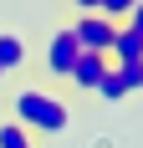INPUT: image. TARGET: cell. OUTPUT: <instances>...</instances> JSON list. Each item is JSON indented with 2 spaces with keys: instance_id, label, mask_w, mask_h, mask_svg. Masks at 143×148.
Instances as JSON below:
<instances>
[{
  "instance_id": "cell-1",
  "label": "cell",
  "mask_w": 143,
  "mask_h": 148,
  "mask_svg": "<svg viewBox=\"0 0 143 148\" xmlns=\"http://www.w3.org/2000/svg\"><path fill=\"white\" fill-rule=\"evenodd\" d=\"M5 118H15L36 143H46V138L72 133L77 102H72L61 87H46V82H15V87L5 92Z\"/></svg>"
},
{
  "instance_id": "cell-2",
  "label": "cell",
  "mask_w": 143,
  "mask_h": 148,
  "mask_svg": "<svg viewBox=\"0 0 143 148\" xmlns=\"http://www.w3.org/2000/svg\"><path fill=\"white\" fill-rule=\"evenodd\" d=\"M77 56H82V46H77V36H72V26L61 21V26H51V36H46L41 46V61H36V72H41L46 87H67L72 66H77Z\"/></svg>"
},
{
  "instance_id": "cell-3",
  "label": "cell",
  "mask_w": 143,
  "mask_h": 148,
  "mask_svg": "<svg viewBox=\"0 0 143 148\" xmlns=\"http://www.w3.org/2000/svg\"><path fill=\"white\" fill-rule=\"evenodd\" d=\"M67 26H72V36H77V46L82 51H97V56H113V36H118V26L107 21V15H67Z\"/></svg>"
},
{
  "instance_id": "cell-4",
  "label": "cell",
  "mask_w": 143,
  "mask_h": 148,
  "mask_svg": "<svg viewBox=\"0 0 143 148\" xmlns=\"http://www.w3.org/2000/svg\"><path fill=\"white\" fill-rule=\"evenodd\" d=\"M107 66H113V56H97V51H82V56H77V66H72V77H67V97L72 102H77V97H92V92H97V82L102 77H107Z\"/></svg>"
},
{
  "instance_id": "cell-5",
  "label": "cell",
  "mask_w": 143,
  "mask_h": 148,
  "mask_svg": "<svg viewBox=\"0 0 143 148\" xmlns=\"http://www.w3.org/2000/svg\"><path fill=\"white\" fill-rule=\"evenodd\" d=\"M31 41L26 36H21V31H5L0 26V72H5V82H10V77H26L31 72Z\"/></svg>"
},
{
  "instance_id": "cell-6",
  "label": "cell",
  "mask_w": 143,
  "mask_h": 148,
  "mask_svg": "<svg viewBox=\"0 0 143 148\" xmlns=\"http://www.w3.org/2000/svg\"><path fill=\"white\" fill-rule=\"evenodd\" d=\"M0 148H41V143H36V138H31L15 118H5V112H0Z\"/></svg>"
},
{
  "instance_id": "cell-7",
  "label": "cell",
  "mask_w": 143,
  "mask_h": 148,
  "mask_svg": "<svg viewBox=\"0 0 143 148\" xmlns=\"http://www.w3.org/2000/svg\"><path fill=\"white\" fill-rule=\"evenodd\" d=\"M133 56H143V36L128 31V26H118V36H113V61H133Z\"/></svg>"
},
{
  "instance_id": "cell-8",
  "label": "cell",
  "mask_w": 143,
  "mask_h": 148,
  "mask_svg": "<svg viewBox=\"0 0 143 148\" xmlns=\"http://www.w3.org/2000/svg\"><path fill=\"white\" fill-rule=\"evenodd\" d=\"M92 97H97V102H107V107L128 97V87H123V77H118V66H107V77L97 82V92H92Z\"/></svg>"
},
{
  "instance_id": "cell-9",
  "label": "cell",
  "mask_w": 143,
  "mask_h": 148,
  "mask_svg": "<svg viewBox=\"0 0 143 148\" xmlns=\"http://www.w3.org/2000/svg\"><path fill=\"white\" fill-rule=\"evenodd\" d=\"M113 66H118V77H123L128 97H133V92H143V56H133V61H113Z\"/></svg>"
},
{
  "instance_id": "cell-10",
  "label": "cell",
  "mask_w": 143,
  "mask_h": 148,
  "mask_svg": "<svg viewBox=\"0 0 143 148\" xmlns=\"http://www.w3.org/2000/svg\"><path fill=\"white\" fill-rule=\"evenodd\" d=\"M133 5H138V0H102V5H97V15H107L113 26H123V21H128V10H133Z\"/></svg>"
},
{
  "instance_id": "cell-11",
  "label": "cell",
  "mask_w": 143,
  "mask_h": 148,
  "mask_svg": "<svg viewBox=\"0 0 143 148\" xmlns=\"http://www.w3.org/2000/svg\"><path fill=\"white\" fill-rule=\"evenodd\" d=\"M97 5H102V0H61V10H67V15H92Z\"/></svg>"
},
{
  "instance_id": "cell-12",
  "label": "cell",
  "mask_w": 143,
  "mask_h": 148,
  "mask_svg": "<svg viewBox=\"0 0 143 148\" xmlns=\"http://www.w3.org/2000/svg\"><path fill=\"white\" fill-rule=\"evenodd\" d=\"M123 26H128V31H138V36H143V0H138V5L128 10V21H123Z\"/></svg>"
},
{
  "instance_id": "cell-13",
  "label": "cell",
  "mask_w": 143,
  "mask_h": 148,
  "mask_svg": "<svg viewBox=\"0 0 143 148\" xmlns=\"http://www.w3.org/2000/svg\"><path fill=\"white\" fill-rule=\"evenodd\" d=\"M0 92H5V72H0Z\"/></svg>"
}]
</instances>
